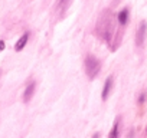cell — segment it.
Segmentation results:
<instances>
[{
  "label": "cell",
  "mask_w": 147,
  "mask_h": 138,
  "mask_svg": "<svg viewBox=\"0 0 147 138\" xmlns=\"http://www.w3.org/2000/svg\"><path fill=\"white\" fill-rule=\"evenodd\" d=\"M115 32H117V29H115V19H114L111 12L105 10L100 16V19L97 22V35L113 48V45H114L113 39L115 38Z\"/></svg>",
  "instance_id": "6da1fadb"
},
{
  "label": "cell",
  "mask_w": 147,
  "mask_h": 138,
  "mask_svg": "<svg viewBox=\"0 0 147 138\" xmlns=\"http://www.w3.org/2000/svg\"><path fill=\"white\" fill-rule=\"evenodd\" d=\"M84 68H85L87 76L92 81V79L97 78V75L100 74L101 62H100L94 55H87V56H85V60H84Z\"/></svg>",
  "instance_id": "7a4b0ae2"
},
{
  "label": "cell",
  "mask_w": 147,
  "mask_h": 138,
  "mask_svg": "<svg viewBox=\"0 0 147 138\" xmlns=\"http://www.w3.org/2000/svg\"><path fill=\"white\" fill-rule=\"evenodd\" d=\"M35 91H36V82H35V81H30V82L26 85L25 91H23V102H25V104H29V102H30V99H32L33 95H35Z\"/></svg>",
  "instance_id": "3957f363"
},
{
  "label": "cell",
  "mask_w": 147,
  "mask_h": 138,
  "mask_svg": "<svg viewBox=\"0 0 147 138\" xmlns=\"http://www.w3.org/2000/svg\"><path fill=\"white\" fill-rule=\"evenodd\" d=\"M146 23L144 22H141L140 23V26H138V29H137V35H136V45L137 46H143V43H144V39H146Z\"/></svg>",
  "instance_id": "277c9868"
},
{
  "label": "cell",
  "mask_w": 147,
  "mask_h": 138,
  "mask_svg": "<svg viewBox=\"0 0 147 138\" xmlns=\"http://www.w3.org/2000/svg\"><path fill=\"white\" fill-rule=\"evenodd\" d=\"M113 76H108L107 79H105V82H104V88H102V94H101V99L102 101H107L108 99V96H110V92H111V89H113Z\"/></svg>",
  "instance_id": "5b68a950"
},
{
  "label": "cell",
  "mask_w": 147,
  "mask_h": 138,
  "mask_svg": "<svg viewBox=\"0 0 147 138\" xmlns=\"http://www.w3.org/2000/svg\"><path fill=\"white\" fill-rule=\"evenodd\" d=\"M29 32H26V33H23V36H20L19 38V40L16 42V45H15V50L16 52H20L25 46H26V43H28V40H29Z\"/></svg>",
  "instance_id": "8992f818"
},
{
  "label": "cell",
  "mask_w": 147,
  "mask_h": 138,
  "mask_svg": "<svg viewBox=\"0 0 147 138\" xmlns=\"http://www.w3.org/2000/svg\"><path fill=\"white\" fill-rule=\"evenodd\" d=\"M128 16H130V12H128L127 7H124V9L118 13V16H117V22H118L121 26H125L127 22H128Z\"/></svg>",
  "instance_id": "52a82bcc"
},
{
  "label": "cell",
  "mask_w": 147,
  "mask_h": 138,
  "mask_svg": "<svg viewBox=\"0 0 147 138\" xmlns=\"http://www.w3.org/2000/svg\"><path fill=\"white\" fill-rule=\"evenodd\" d=\"M120 137V119H115L110 134H108V138H118Z\"/></svg>",
  "instance_id": "ba28073f"
},
{
  "label": "cell",
  "mask_w": 147,
  "mask_h": 138,
  "mask_svg": "<svg viewBox=\"0 0 147 138\" xmlns=\"http://www.w3.org/2000/svg\"><path fill=\"white\" fill-rule=\"evenodd\" d=\"M69 3H71V0H56V7H58V10L61 13H63L68 9Z\"/></svg>",
  "instance_id": "9c48e42d"
},
{
  "label": "cell",
  "mask_w": 147,
  "mask_h": 138,
  "mask_svg": "<svg viewBox=\"0 0 147 138\" xmlns=\"http://www.w3.org/2000/svg\"><path fill=\"white\" fill-rule=\"evenodd\" d=\"M3 49H5V42L0 40V50H3Z\"/></svg>",
  "instance_id": "30bf717a"
},
{
  "label": "cell",
  "mask_w": 147,
  "mask_h": 138,
  "mask_svg": "<svg viewBox=\"0 0 147 138\" xmlns=\"http://www.w3.org/2000/svg\"><path fill=\"white\" fill-rule=\"evenodd\" d=\"M144 98H146V95H144V94H143V95H141V96H140V99H138V102H143V101H144Z\"/></svg>",
  "instance_id": "8fae6325"
},
{
  "label": "cell",
  "mask_w": 147,
  "mask_h": 138,
  "mask_svg": "<svg viewBox=\"0 0 147 138\" xmlns=\"http://www.w3.org/2000/svg\"><path fill=\"white\" fill-rule=\"evenodd\" d=\"M92 138H100V134H98V132H97V134H94V135H92Z\"/></svg>",
  "instance_id": "7c38bea8"
}]
</instances>
